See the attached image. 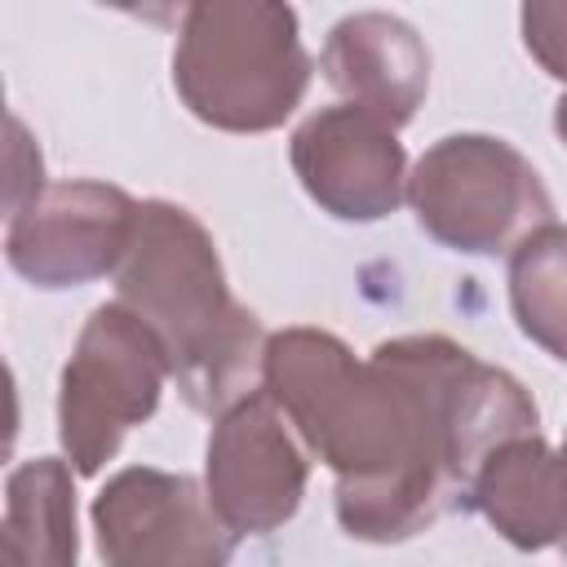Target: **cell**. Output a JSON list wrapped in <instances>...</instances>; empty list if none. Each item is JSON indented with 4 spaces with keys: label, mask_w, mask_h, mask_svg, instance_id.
<instances>
[{
    "label": "cell",
    "mask_w": 567,
    "mask_h": 567,
    "mask_svg": "<svg viewBox=\"0 0 567 567\" xmlns=\"http://www.w3.org/2000/svg\"><path fill=\"white\" fill-rule=\"evenodd\" d=\"M465 492L514 549L540 554L567 540V456L540 434L496 443Z\"/></svg>",
    "instance_id": "8fae6325"
},
{
    "label": "cell",
    "mask_w": 567,
    "mask_h": 567,
    "mask_svg": "<svg viewBox=\"0 0 567 567\" xmlns=\"http://www.w3.org/2000/svg\"><path fill=\"white\" fill-rule=\"evenodd\" d=\"M323 80L359 111L377 115L394 133L416 115L430 93V49L399 13L363 9L346 13L319 53Z\"/></svg>",
    "instance_id": "30bf717a"
},
{
    "label": "cell",
    "mask_w": 567,
    "mask_h": 567,
    "mask_svg": "<svg viewBox=\"0 0 567 567\" xmlns=\"http://www.w3.org/2000/svg\"><path fill=\"white\" fill-rule=\"evenodd\" d=\"M4 549H13L27 567H75L80 532H75L71 461L35 456V461H22L18 470H9Z\"/></svg>",
    "instance_id": "7c38bea8"
},
{
    "label": "cell",
    "mask_w": 567,
    "mask_h": 567,
    "mask_svg": "<svg viewBox=\"0 0 567 567\" xmlns=\"http://www.w3.org/2000/svg\"><path fill=\"white\" fill-rule=\"evenodd\" d=\"M173 89L208 128H279L310 89L297 9L275 0L186 4L173 49Z\"/></svg>",
    "instance_id": "3957f363"
},
{
    "label": "cell",
    "mask_w": 567,
    "mask_h": 567,
    "mask_svg": "<svg viewBox=\"0 0 567 567\" xmlns=\"http://www.w3.org/2000/svg\"><path fill=\"white\" fill-rule=\"evenodd\" d=\"M558 452H563V456H567V434H563V447H558ZM563 549H567V540H563Z\"/></svg>",
    "instance_id": "ac0fdd59"
},
{
    "label": "cell",
    "mask_w": 567,
    "mask_h": 567,
    "mask_svg": "<svg viewBox=\"0 0 567 567\" xmlns=\"http://www.w3.org/2000/svg\"><path fill=\"white\" fill-rule=\"evenodd\" d=\"M124 301L168 350L173 381L195 412H226L257 390L266 332L230 292L204 221L168 199H142L133 248L115 275Z\"/></svg>",
    "instance_id": "7a4b0ae2"
},
{
    "label": "cell",
    "mask_w": 567,
    "mask_h": 567,
    "mask_svg": "<svg viewBox=\"0 0 567 567\" xmlns=\"http://www.w3.org/2000/svg\"><path fill=\"white\" fill-rule=\"evenodd\" d=\"M523 49L540 62L545 75L567 80V0H536L518 13Z\"/></svg>",
    "instance_id": "5bb4252c"
},
{
    "label": "cell",
    "mask_w": 567,
    "mask_h": 567,
    "mask_svg": "<svg viewBox=\"0 0 567 567\" xmlns=\"http://www.w3.org/2000/svg\"><path fill=\"white\" fill-rule=\"evenodd\" d=\"M168 377L164 341L124 301H102L84 319L58 385V439L71 470L93 478L115 461L124 434L155 416Z\"/></svg>",
    "instance_id": "5b68a950"
},
{
    "label": "cell",
    "mask_w": 567,
    "mask_h": 567,
    "mask_svg": "<svg viewBox=\"0 0 567 567\" xmlns=\"http://www.w3.org/2000/svg\"><path fill=\"white\" fill-rule=\"evenodd\" d=\"M509 310L527 341L567 363V226L549 221L509 252Z\"/></svg>",
    "instance_id": "4fadbf2b"
},
{
    "label": "cell",
    "mask_w": 567,
    "mask_h": 567,
    "mask_svg": "<svg viewBox=\"0 0 567 567\" xmlns=\"http://www.w3.org/2000/svg\"><path fill=\"white\" fill-rule=\"evenodd\" d=\"M306 478V443L261 385L217 412L204 452V496L230 536L284 527L301 509Z\"/></svg>",
    "instance_id": "8992f818"
},
{
    "label": "cell",
    "mask_w": 567,
    "mask_h": 567,
    "mask_svg": "<svg viewBox=\"0 0 567 567\" xmlns=\"http://www.w3.org/2000/svg\"><path fill=\"white\" fill-rule=\"evenodd\" d=\"M416 226L465 257L514 252L532 230L554 221V199L536 164L505 137L447 133L408 173Z\"/></svg>",
    "instance_id": "277c9868"
},
{
    "label": "cell",
    "mask_w": 567,
    "mask_h": 567,
    "mask_svg": "<svg viewBox=\"0 0 567 567\" xmlns=\"http://www.w3.org/2000/svg\"><path fill=\"white\" fill-rule=\"evenodd\" d=\"M554 133H558V142L567 146V93H563L558 106H554Z\"/></svg>",
    "instance_id": "2e32d148"
},
{
    "label": "cell",
    "mask_w": 567,
    "mask_h": 567,
    "mask_svg": "<svg viewBox=\"0 0 567 567\" xmlns=\"http://www.w3.org/2000/svg\"><path fill=\"white\" fill-rule=\"evenodd\" d=\"M137 217L142 204L111 182H58L9 217L4 261L31 288H80L120 275L137 235Z\"/></svg>",
    "instance_id": "52a82bcc"
},
{
    "label": "cell",
    "mask_w": 567,
    "mask_h": 567,
    "mask_svg": "<svg viewBox=\"0 0 567 567\" xmlns=\"http://www.w3.org/2000/svg\"><path fill=\"white\" fill-rule=\"evenodd\" d=\"M89 514L106 567H230L235 536L190 474L128 465L106 478Z\"/></svg>",
    "instance_id": "ba28073f"
},
{
    "label": "cell",
    "mask_w": 567,
    "mask_h": 567,
    "mask_svg": "<svg viewBox=\"0 0 567 567\" xmlns=\"http://www.w3.org/2000/svg\"><path fill=\"white\" fill-rule=\"evenodd\" d=\"M0 563H4V567H27V563H22L13 549H0Z\"/></svg>",
    "instance_id": "e0dca14e"
},
{
    "label": "cell",
    "mask_w": 567,
    "mask_h": 567,
    "mask_svg": "<svg viewBox=\"0 0 567 567\" xmlns=\"http://www.w3.org/2000/svg\"><path fill=\"white\" fill-rule=\"evenodd\" d=\"M44 190V164H40V146L27 137V124L18 115H9V186H4V213H22L35 195Z\"/></svg>",
    "instance_id": "9a60e30c"
},
{
    "label": "cell",
    "mask_w": 567,
    "mask_h": 567,
    "mask_svg": "<svg viewBox=\"0 0 567 567\" xmlns=\"http://www.w3.org/2000/svg\"><path fill=\"white\" fill-rule=\"evenodd\" d=\"M261 390L337 474V523L368 545H399L439 523L478 461L540 421L518 377L439 332L354 359L341 337L297 323L270 332Z\"/></svg>",
    "instance_id": "6da1fadb"
},
{
    "label": "cell",
    "mask_w": 567,
    "mask_h": 567,
    "mask_svg": "<svg viewBox=\"0 0 567 567\" xmlns=\"http://www.w3.org/2000/svg\"><path fill=\"white\" fill-rule=\"evenodd\" d=\"M301 190L337 221H381L408 199V155L390 124L337 102L306 115L288 142Z\"/></svg>",
    "instance_id": "9c48e42d"
}]
</instances>
